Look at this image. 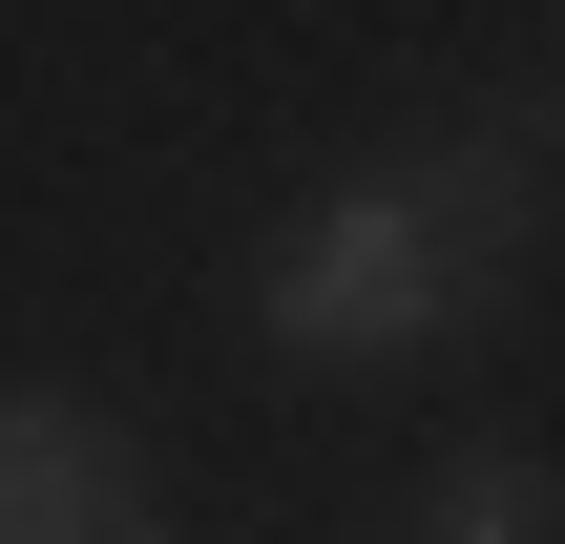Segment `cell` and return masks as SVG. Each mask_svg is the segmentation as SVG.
<instances>
[{
    "label": "cell",
    "instance_id": "obj_1",
    "mask_svg": "<svg viewBox=\"0 0 565 544\" xmlns=\"http://www.w3.org/2000/svg\"><path fill=\"white\" fill-rule=\"evenodd\" d=\"M524 231H545V168H524V126H440V147H398V168H335V189L273 231V273H252V335H273L294 377L440 356V335H482V314L524 294Z\"/></svg>",
    "mask_w": 565,
    "mask_h": 544
},
{
    "label": "cell",
    "instance_id": "obj_2",
    "mask_svg": "<svg viewBox=\"0 0 565 544\" xmlns=\"http://www.w3.org/2000/svg\"><path fill=\"white\" fill-rule=\"evenodd\" d=\"M0 544H168V461H147L105 398L0 377Z\"/></svg>",
    "mask_w": 565,
    "mask_h": 544
},
{
    "label": "cell",
    "instance_id": "obj_3",
    "mask_svg": "<svg viewBox=\"0 0 565 544\" xmlns=\"http://www.w3.org/2000/svg\"><path fill=\"white\" fill-rule=\"evenodd\" d=\"M419 524H440V544H545V524H565V482H545V461H524V440H461Z\"/></svg>",
    "mask_w": 565,
    "mask_h": 544
}]
</instances>
